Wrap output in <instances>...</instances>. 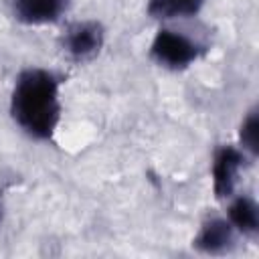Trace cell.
<instances>
[{"label": "cell", "mask_w": 259, "mask_h": 259, "mask_svg": "<svg viewBox=\"0 0 259 259\" xmlns=\"http://www.w3.org/2000/svg\"><path fill=\"white\" fill-rule=\"evenodd\" d=\"M2 214H4V210H2V192H0V223H2Z\"/></svg>", "instance_id": "obj_10"}, {"label": "cell", "mask_w": 259, "mask_h": 259, "mask_svg": "<svg viewBox=\"0 0 259 259\" xmlns=\"http://www.w3.org/2000/svg\"><path fill=\"white\" fill-rule=\"evenodd\" d=\"M204 0H150L148 14L152 18H186L198 14Z\"/></svg>", "instance_id": "obj_8"}, {"label": "cell", "mask_w": 259, "mask_h": 259, "mask_svg": "<svg viewBox=\"0 0 259 259\" xmlns=\"http://www.w3.org/2000/svg\"><path fill=\"white\" fill-rule=\"evenodd\" d=\"M59 85L61 79L53 71L38 67L24 69L16 77L10 97V113L26 136L49 140L55 134L61 119Z\"/></svg>", "instance_id": "obj_1"}, {"label": "cell", "mask_w": 259, "mask_h": 259, "mask_svg": "<svg viewBox=\"0 0 259 259\" xmlns=\"http://www.w3.org/2000/svg\"><path fill=\"white\" fill-rule=\"evenodd\" d=\"M245 164V152L235 146H223L212 162V188L217 198H229L235 192L239 170Z\"/></svg>", "instance_id": "obj_4"}, {"label": "cell", "mask_w": 259, "mask_h": 259, "mask_svg": "<svg viewBox=\"0 0 259 259\" xmlns=\"http://www.w3.org/2000/svg\"><path fill=\"white\" fill-rule=\"evenodd\" d=\"M105 30L97 20H79L71 24L63 36V49L75 63H87L95 59L103 47Z\"/></svg>", "instance_id": "obj_3"}, {"label": "cell", "mask_w": 259, "mask_h": 259, "mask_svg": "<svg viewBox=\"0 0 259 259\" xmlns=\"http://www.w3.org/2000/svg\"><path fill=\"white\" fill-rule=\"evenodd\" d=\"M71 0H10L16 20L24 24H49L63 16Z\"/></svg>", "instance_id": "obj_6"}, {"label": "cell", "mask_w": 259, "mask_h": 259, "mask_svg": "<svg viewBox=\"0 0 259 259\" xmlns=\"http://www.w3.org/2000/svg\"><path fill=\"white\" fill-rule=\"evenodd\" d=\"M229 223L235 227L237 233L245 235V237H257L259 233V208H257V202L243 194V196H237L231 206H229Z\"/></svg>", "instance_id": "obj_7"}, {"label": "cell", "mask_w": 259, "mask_h": 259, "mask_svg": "<svg viewBox=\"0 0 259 259\" xmlns=\"http://www.w3.org/2000/svg\"><path fill=\"white\" fill-rule=\"evenodd\" d=\"M237 243V231L227 219H208L202 223L198 235L192 241V247L204 255H225L233 251Z\"/></svg>", "instance_id": "obj_5"}, {"label": "cell", "mask_w": 259, "mask_h": 259, "mask_svg": "<svg viewBox=\"0 0 259 259\" xmlns=\"http://www.w3.org/2000/svg\"><path fill=\"white\" fill-rule=\"evenodd\" d=\"M239 140H241L243 152L257 156L259 152V109L257 107L251 109L247 117L243 119L241 130H239Z\"/></svg>", "instance_id": "obj_9"}, {"label": "cell", "mask_w": 259, "mask_h": 259, "mask_svg": "<svg viewBox=\"0 0 259 259\" xmlns=\"http://www.w3.org/2000/svg\"><path fill=\"white\" fill-rule=\"evenodd\" d=\"M200 53H202V47L196 40H192L190 36L182 32L168 30V28H162L154 36L152 47H150L152 59L160 67H166L172 71L186 69L200 57Z\"/></svg>", "instance_id": "obj_2"}]
</instances>
